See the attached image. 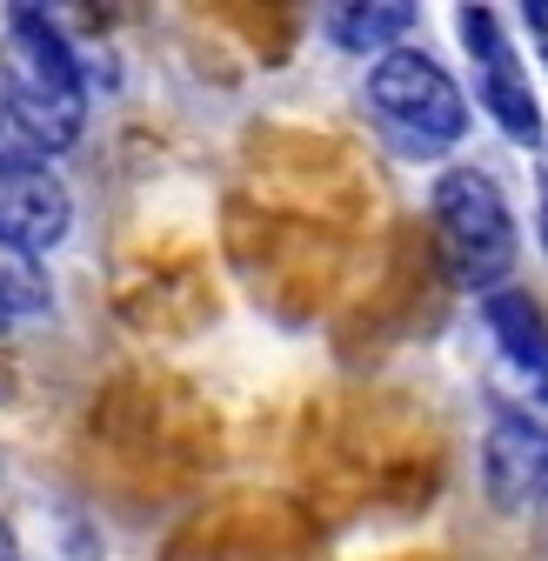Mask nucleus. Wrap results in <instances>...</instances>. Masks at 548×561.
Listing matches in <instances>:
<instances>
[{"instance_id": "1", "label": "nucleus", "mask_w": 548, "mask_h": 561, "mask_svg": "<svg viewBox=\"0 0 548 561\" xmlns=\"http://www.w3.org/2000/svg\"><path fill=\"white\" fill-rule=\"evenodd\" d=\"M362 101L375 114V127L395 140L408 161H442L468 140V94L448 67L429 54V47H395L381 60H368V81H362Z\"/></svg>"}, {"instance_id": "2", "label": "nucleus", "mask_w": 548, "mask_h": 561, "mask_svg": "<svg viewBox=\"0 0 548 561\" xmlns=\"http://www.w3.org/2000/svg\"><path fill=\"white\" fill-rule=\"evenodd\" d=\"M429 215H435V248H442V267L461 295H495L509 288L515 274V254H522V234H515V207L509 194L495 187V174L482 168H442L435 187H429Z\"/></svg>"}, {"instance_id": "3", "label": "nucleus", "mask_w": 548, "mask_h": 561, "mask_svg": "<svg viewBox=\"0 0 548 561\" xmlns=\"http://www.w3.org/2000/svg\"><path fill=\"white\" fill-rule=\"evenodd\" d=\"M0 81L47 140V154H67L88 127V75L81 54L41 8H8V34H0Z\"/></svg>"}, {"instance_id": "4", "label": "nucleus", "mask_w": 548, "mask_h": 561, "mask_svg": "<svg viewBox=\"0 0 548 561\" xmlns=\"http://www.w3.org/2000/svg\"><path fill=\"white\" fill-rule=\"evenodd\" d=\"M455 41L475 60V101H482V114L515 140V148H541L548 114H541V94L528 88V67H522V54L509 41V21L495 8H455Z\"/></svg>"}, {"instance_id": "5", "label": "nucleus", "mask_w": 548, "mask_h": 561, "mask_svg": "<svg viewBox=\"0 0 548 561\" xmlns=\"http://www.w3.org/2000/svg\"><path fill=\"white\" fill-rule=\"evenodd\" d=\"M67 228H75V194H67V181L54 168L0 174V241L14 254L41 261V254H54L67 241Z\"/></svg>"}, {"instance_id": "6", "label": "nucleus", "mask_w": 548, "mask_h": 561, "mask_svg": "<svg viewBox=\"0 0 548 561\" xmlns=\"http://www.w3.org/2000/svg\"><path fill=\"white\" fill-rule=\"evenodd\" d=\"M482 488H489V502L502 515H535L541 495H548V448L528 428H515V421L495 414V428L482 442Z\"/></svg>"}, {"instance_id": "7", "label": "nucleus", "mask_w": 548, "mask_h": 561, "mask_svg": "<svg viewBox=\"0 0 548 561\" xmlns=\"http://www.w3.org/2000/svg\"><path fill=\"white\" fill-rule=\"evenodd\" d=\"M482 328L495 334L502 375L548 381V308H541V295H528V288H495V295H482Z\"/></svg>"}, {"instance_id": "8", "label": "nucleus", "mask_w": 548, "mask_h": 561, "mask_svg": "<svg viewBox=\"0 0 548 561\" xmlns=\"http://www.w3.org/2000/svg\"><path fill=\"white\" fill-rule=\"evenodd\" d=\"M415 14L422 8H408V0H341V8L321 14L328 41L341 54H362V60H381L395 47H408V34H415Z\"/></svg>"}, {"instance_id": "9", "label": "nucleus", "mask_w": 548, "mask_h": 561, "mask_svg": "<svg viewBox=\"0 0 548 561\" xmlns=\"http://www.w3.org/2000/svg\"><path fill=\"white\" fill-rule=\"evenodd\" d=\"M54 314V288H47V267L14 254L0 241V321L21 328V321H47Z\"/></svg>"}, {"instance_id": "10", "label": "nucleus", "mask_w": 548, "mask_h": 561, "mask_svg": "<svg viewBox=\"0 0 548 561\" xmlns=\"http://www.w3.org/2000/svg\"><path fill=\"white\" fill-rule=\"evenodd\" d=\"M14 168H54V154L34 134V121L21 114V101L8 94V81H0V174H14Z\"/></svg>"}, {"instance_id": "11", "label": "nucleus", "mask_w": 548, "mask_h": 561, "mask_svg": "<svg viewBox=\"0 0 548 561\" xmlns=\"http://www.w3.org/2000/svg\"><path fill=\"white\" fill-rule=\"evenodd\" d=\"M495 414L528 428L541 448H548V381H522V375H502L495 381Z\"/></svg>"}, {"instance_id": "12", "label": "nucleus", "mask_w": 548, "mask_h": 561, "mask_svg": "<svg viewBox=\"0 0 548 561\" xmlns=\"http://www.w3.org/2000/svg\"><path fill=\"white\" fill-rule=\"evenodd\" d=\"M535 241H541V254H548V161L535 168Z\"/></svg>"}, {"instance_id": "13", "label": "nucleus", "mask_w": 548, "mask_h": 561, "mask_svg": "<svg viewBox=\"0 0 548 561\" xmlns=\"http://www.w3.org/2000/svg\"><path fill=\"white\" fill-rule=\"evenodd\" d=\"M0 561H21V541H14V528H8V515H0Z\"/></svg>"}, {"instance_id": "14", "label": "nucleus", "mask_w": 548, "mask_h": 561, "mask_svg": "<svg viewBox=\"0 0 548 561\" xmlns=\"http://www.w3.org/2000/svg\"><path fill=\"white\" fill-rule=\"evenodd\" d=\"M535 522H541V535H548V495H541V508H535Z\"/></svg>"}]
</instances>
